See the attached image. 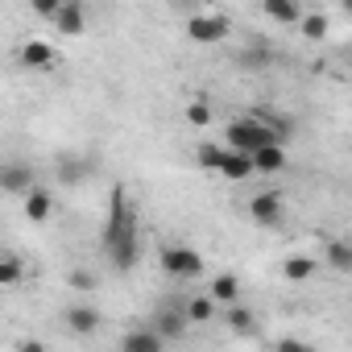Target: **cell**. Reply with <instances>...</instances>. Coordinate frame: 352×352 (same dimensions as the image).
<instances>
[{"instance_id": "obj_1", "label": "cell", "mask_w": 352, "mask_h": 352, "mask_svg": "<svg viewBox=\"0 0 352 352\" xmlns=\"http://www.w3.org/2000/svg\"><path fill=\"white\" fill-rule=\"evenodd\" d=\"M104 253L112 261L116 274H129L137 270L141 261V232H137V212L124 195V187L116 183L112 187V199H108V224H104Z\"/></svg>"}, {"instance_id": "obj_17", "label": "cell", "mask_w": 352, "mask_h": 352, "mask_svg": "<svg viewBox=\"0 0 352 352\" xmlns=\"http://www.w3.org/2000/svg\"><path fill=\"white\" fill-rule=\"evenodd\" d=\"M54 25L63 30V34H83V25H87V17H83V5H75V0H67V5H63V13L54 17Z\"/></svg>"}, {"instance_id": "obj_23", "label": "cell", "mask_w": 352, "mask_h": 352, "mask_svg": "<svg viewBox=\"0 0 352 352\" xmlns=\"http://www.w3.org/2000/svg\"><path fill=\"white\" fill-rule=\"evenodd\" d=\"M298 34H302L307 42L327 38V13H307V17H302V25H298Z\"/></svg>"}, {"instance_id": "obj_24", "label": "cell", "mask_w": 352, "mask_h": 352, "mask_svg": "<svg viewBox=\"0 0 352 352\" xmlns=\"http://www.w3.org/2000/svg\"><path fill=\"white\" fill-rule=\"evenodd\" d=\"M58 179H63L67 187H75V183L87 179V166H83L79 157H63V162H58Z\"/></svg>"}, {"instance_id": "obj_13", "label": "cell", "mask_w": 352, "mask_h": 352, "mask_svg": "<svg viewBox=\"0 0 352 352\" xmlns=\"http://www.w3.org/2000/svg\"><path fill=\"white\" fill-rule=\"evenodd\" d=\"M50 208H54V195H50L46 187H34V191L25 195V220L42 224V220H50Z\"/></svg>"}, {"instance_id": "obj_25", "label": "cell", "mask_w": 352, "mask_h": 352, "mask_svg": "<svg viewBox=\"0 0 352 352\" xmlns=\"http://www.w3.org/2000/svg\"><path fill=\"white\" fill-rule=\"evenodd\" d=\"M195 162H199V170H216V174H220L224 145H199V149H195Z\"/></svg>"}, {"instance_id": "obj_21", "label": "cell", "mask_w": 352, "mask_h": 352, "mask_svg": "<svg viewBox=\"0 0 352 352\" xmlns=\"http://www.w3.org/2000/svg\"><path fill=\"white\" fill-rule=\"evenodd\" d=\"M21 274H25V261H21L17 253H5V257H0V286H17Z\"/></svg>"}, {"instance_id": "obj_15", "label": "cell", "mask_w": 352, "mask_h": 352, "mask_svg": "<svg viewBox=\"0 0 352 352\" xmlns=\"http://www.w3.org/2000/svg\"><path fill=\"white\" fill-rule=\"evenodd\" d=\"M21 63L34 67V71H50V67H54V50H50L46 42H25V46H21Z\"/></svg>"}, {"instance_id": "obj_14", "label": "cell", "mask_w": 352, "mask_h": 352, "mask_svg": "<svg viewBox=\"0 0 352 352\" xmlns=\"http://www.w3.org/2000/svg\"><path fill=\"white\" fill-rule=\"evenodd\" d=\"M265 17L278 21V25H302L307 13L298 5H290V0H265Z\"/></svg>"}, {"instance_id": "obj_5", "label": "cell", "mask_w": 352, "mask_h": 352, "mask_svg": "<svg viewBox=\"0 0 352 352\" xmlns=\"http://www.w3.org/2000/svg\"><path fill=\"white\" fill-rule=\"evenodd\" d=\"M228 34H232V21H228L224 13H195V17L187 21V38L199 42V46H216V42H224Z\"/></svg>"}, {"instance_id": "obj_8", "label": "cell", "mask_w": 352, "mask_h": 352, "mask_svg": "<svg viewBox=\"0 0 352 352\" xmlns=\"http://www.w3.org/2000/svg\"><path fill=\"white\" fill-rule=\"evenodd\" d=\"M38 183H34V166H25V162H9L5 170H0V191H9V195H30Z\"/></svg>"}, {"instance_id": "obj_7", "label": "cell", "mask_w": 352, "mask_h": 352, "mask_svg": "<svg viewBox=\"0 0 352 352\" xmlns=\"http://www.w3.org/2000/svg\"><path fill=\"white\" fill-rule=\"evenodd\" d=\"M249 216H253L257 224H265V228H278L282 216H286V204H282L278 191H261V195L249 199Z\"/></svg>"}, {"instance_id": "obj_10", "label": "cell", "mask_w": 352, "mask_h": 352, "mask_svg": "<svg viewBox=\"0 0 352 352\" xmlns=\"http://www.w3.org/2000/svg\"><path fill=\"white\" fill-rule=\"evenodd\" d=\"M120 352H166V340L153 327H137V331H124Z\"/></svg>"}, {"instance_id": "obj_19", "label": "cell", "mask_w": 352, "mask_h": 352, "mask_svg": "<svg viewBox=\"0 0 352 352\" xmlns=\"http://www.w3.org/2000/svg\"><path fill=\"white\" fill-rule=\"evenodd\" d=\"M315 257H307V253H294V257H286V265H282V274L290 278V282H307L311 274H315Z\"/></svg>"}, {"instance_id": "obj_3", "label": "cell", "mask_w": 352, "mask_h": 352, "mask_svg": "<svg viewBox=\"0 0 352 352\" xmlns=\"http://www.w3.org/2000/svg\"><path fill=\"white\" fill-rule=\"evenodd\" d=\"M162 270L170 278H179V282H191L204 274V257L191 249V245H166L162 249Z\"/></svg>"}, {"instance_id": "obj_16", "label": "cell", "mask_w": 352, "mask_h": 352, "mask_svg": "<svg viewBox=\"0 0 352 352\" xmlns=\"http://www.w3.org/2000/svg\"><path fill=\"white\" fill-rule=\"evenodd\" d=\"M253 166H257V174H282L286 170V145H270V149L253 153Z\"/></svg>"}, {"instance_id": "obj_30", "label": "cell", "mask_w": 352, "mask_h": 352, "mask_svg": "<svg viewBox=\"0 0 352 352\" xmlns=\"http://www.w3.org/2000/svg\"><path fill=\"white\" fill-rule=\"evenodd\" d=\"M21 352H46V348H42L38 340H21Z\"/></svg>"}, {"instance_id": "obj_9", "label": "cell", "mask_w": 352, "mask_h": 352, "mask_svg": "<svg viewBox=\"0 0 352 352\" xmlns=\"http://www.w3.org/2000/svg\"><path fill=\"white\" fill-rule=\"evenodd\" d=\"M270 58H274V42L270 38H249V46L241 50V71H261V67H270Z\"/></svg>"}, {"instance_id": "obj_2", "label": "cell", "mask_w": 352, "mask_h": 352, "mask_svg": "<svg viewBox=\"0 0 352 352\" xmlns=\"http://www.w3.org/2000/svg\"><path fill=\"white\" fill-rule=\"evenodd\" d=\"M228 149H236V153H261V149H270V145H286L261 116H241V120H228V141H224Z\"/></svg>"}, {"instance_id": "obj_18", "label": "cell", "mask_w": 352, "mask_h": 352, "mask_svg": "<svg viewBox=\"0 0 352 352\" xmlns=\"http://www.w3.org/2000/svg\"><path fill=\"white\" fill-rule=\"evenodd\" d=\"M323 261H327L331 270H340V274H352V245H348V241H327Z\"/></svg>"}, {"instance_id": "obj_29", "label": "cell", "mask_w": 352, "mask_h": 352, "mask_svg": "<svg viewBox=\"0 0 352 352\" xmlns=\"http://www.w3.org/2000/svg\"><path fill=\"white\" fill-rule=\"evenodd\" d=\"M34 9H38V17H58L63 13V5H54V0H38Z\"/></svg>"}, {"instance_id": "obj_4", "label": "cell", "mask_w": 352, "mask_h": 352, "mask_svg": "<svg viewBox=\"0 0 352 352\" xmlns=\"http://www.w3.org/2000/svg\"><path fill=\"white\" fill-rule=\"evenodd\" d=\"M187 323H191V315H187V298H183V302H174V298H170V302H162V307L153 311V323H149V327H153L162 340H183V336H187Z\"/></svg>"}, {"instance_id": "obj_22", "label": "cell", "mask_w": 352, "mask_h": 352, "mask_svg": "<svg viewBox=\"0 0 352 352\" xmlns=\"http://www.w3.org/2000/svg\"><path fill=\"white\" fill-rule=\"evenodd\" d=\"M187 315H191V323H208V319L216 315V298H212V294H195V298H187Z\"/></svg>"}, {"instance_id": "obj_26", "label": "cell", "mask_w": 352, "mask_h": 352, "mask_svg": "<svg viewBox=\"0 0 352 352\" xmlns=\"http://www.w3.org/2000/svg\"><path fill=\"white\" fill-rule=\"evenodd\" d=\"M187 120H191L195 129H204V124L212 120V108H208V100H191V104H187Z\"/></svg>"}, {"instance_id": "obj_27", "label": "cell", "mask_w": 352, "mask_h": 352, "mask_svg": "<svg viewBox=\"0 0 352 352\" xmlns=\"http://www.w3.org/2000/svg\"><path fill=\"white\" fill-rule=\"evenodd\" d=\"M67 282H71L75 290H96V286H100V278H96L91 270H71V278H67Z\"/></svg>"}, {"instance_id": "obj_20", "label": "cell", "mask_w": 352, "mask_h": 352, "mask_svg": "<svg viewBox=\"0 0 352 352\" xmlns=\"http://www.w3.org/2000/svg\"><path fill=\"white\" fill-rule=\"evenodd\" d=\"M228 327H232L236 336H253V331H257V315L236 302V307H228Z\"/></svg>"}, {"instance_id": "obj_12", "label": "cell", "mask_w": 352, "mask_h": 352, "mask_svg": "<svg viewBox=\"0 0 352 352\" xmlns=\"http://www.w3.org/2000/svg\"><path fill=\"white\" fill-rule=\"evenodd\" d=\"M208 294H212L216 302H224V307H236V302H241V278H236V274H216Z\"/></svg>"}, {"instance_id": "obj_6", "label": "cell", "mask_w": 352, "mask_h": 352, "mask_svg": "<svg viewBox=\"0 0 352 352\" xmlns=\"http://www.w3.org/2000/svg\"><path fill=\"white\" fill-rule=\"evenodd\" d=\"M63 323H67V331H71V336L87 340V336H96V331L104 327V315H100L96 307H87V302H75V307H67V311H63Z\"/></svg>"}, {"instance_id": "obj_11", "label": "cell", "mask_w": 352, "mask_h": 352, "mask_svg": "<svg viewBox=\"0 0 352 352\" xmlns=\"http://www.w3.org/2000/svg\"><path fill=\"white\" fill-rule=\"evenodd\" d=\"M220 174H224V179H232V183H245L249 174H257V166H253V157H249V153H236V149H228V145H224Z\"/></svg>"}, {"instance_id": "obj_28", "label": "cell", "mask_w": 352, "mask_h": 352, "mask_svg": "<svg viewBox=\"0 0 352 352\" xmlns=\"http://www.w3.org/2000/svg\"><path fill=\"white\" fill-rule=\"evenodd\" d=\"M274 352H315V348H311L307 340H294V336H290V340H278V348H274Z\"/></svg>"}]
</instances>
